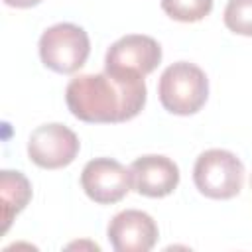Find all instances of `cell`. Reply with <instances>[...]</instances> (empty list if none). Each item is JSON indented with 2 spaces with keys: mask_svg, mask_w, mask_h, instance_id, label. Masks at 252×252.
<instances>
[{
  "mask_svg": "<svg viewBox=\"0 0 252 252\" xmlns=\"http://www.w3.org/2000/svg\"><path fill=\"white\" fill-rule=\"evenodd\" d=\"M250 187H252V177H250Z\"/></svg>",
  "mask_w": 252,
  "mask_h": 252,
  "instance_id": "obj_14",
  "label": "cell"
},
{
  "mask_svg": "<svg viewBox=\"0 0 252 252\" xmlns=\"http://www.w3.org/2000/svg\"><path fill=\"white\" fill-rule=\"evenodd\" d=\"M132 189L150 199H161L179 185V167L173 159L159 154L136 158L130 163Z\"/></svg>",
  "mask_w": 252,
  "mask_h": 252,
  "instance_id": "obj_9",
  "label": "cell"
},
{
  "mask_svg": "<svg viewBox=\"0 0 252 252\" xmlns=\"http://www.w3.org/2000/svg\"><path fill=\"white\" fill-rule=\"evenodd\" d=\"M41 63L61 75L77 73L89 59L91 39L89 33L71 22H61L47 28L39 37Z\"/></svg>",
  "mask_w": 252,
  "mask_h": 252,
  "instance_id": "obj_3",
  "label": "cell"
},
{
  "mask_svg": "<svg viewBox=\"0 0 252 252\" xmlns=\"http://www.w3.org/2000/svg\"><path fill=\"white\" fill-rule=\"evenodd\" d=\"M146 81L138 73H87L69 81L65 102L71 114L89 124H118L136 118L146 104Z\"/></svg>",
  "mask_w": 252,
  "mask_h": 252,
  "instance_id": "obj_1",
  "label": "cell"
},
{
  "mask_svg": "<svg viewBox=\"0 0 252 252\" xmlns=\"http://www.w3.org/2000/svg\"><path fill=\"white\" fill-rule=\"evenodd\" d=\"M81 148L77 134L59 122L37 126L28 140V158L43 169H61L73 163Z\"/></svg>",
  "mask_w": 252,
  "mask_h": 252,
  "instance_id": "obj_5",
  "label": "cell"
},
{
  "mask_svg": "<svg viewBox=\"0 0 252 252\" xmlns=\"http://www.w3.org/2000/svg\"><path fill=\"white\" fill-rule=\"evenodd\" d=\"M106 234L116 252H148L156 246L159 230L148 213L126 209L112 217Z\"/></svg>",
  "mask_w": 252,
  "mask_h": 252,
  "instance_id": "obj_8",
  "label": "cell"
},
{
  "mask_svg": "<svg viewBox=\"0 0 252 252\" xmlns=\"http://www.w3.org/2000/svg\"><path fill=\"white\" fill-rule=\"evenodd\" d=\"M81 187L87 197L98 205L118 203L132 189L130 167L126 169L112 158H94L87 161L81 171Z\"/></svg>",
  "mask_w": 252,
  "mask_h": 252,
  "instance_id": "obj_6",
  "label": "cell"
},
{
  "mask_svg": "<svg viewBox=\"0 0 252 252\" xmlns=\"http://www.w3.org/2000/svg\"><path fill=\"white\" fill-rule=\"evenodd\" d=\"M159 4L171 20L183 24L201 22L213 10V0H159Z\"/></svg>",
  "mask_w": 252,
  "mask_h": 252,
  "instance_id": "obj_11",
  "label": "cell"
},
{
  "mask_svg": "<svg viewBox=\"0 0 252 252\" xmlns=\"http://www.w3.org/2000/svg\"><path fill=\"white\" fill-rule=\"evenodd\" d=\"M222 20L232 33L252 37V0H228Z\"/></svg>",
  "mask_w": 252,
  "mask_h": 252,
  "instance_id": "obj_12",
  "label": "cell"
},
{
  "mask_svg": "<svg viewBox=\"0 0 252 252\" xmlns=\"http://www.w3.org/2000/svg\"><path fill=\"white\" fill-rule=\"evenodd\" d=\"M0 193H2V209H4V232L10 228L12 219L26 209L32 199V183L22 171L2 169L0 171Z\"/></svg>",
  "mask_w": 252,
  "mask_h": 252,
  "instance_id": "obj_10",
  "label": "cell"
},
{
  "mask_svg": "<svg viewBox=\"0 0 252 252\" xmlns=\"http://www.w3.org/2000/svg\"><path fill=\"white\" fill-rule=\"evenodd\" d=\"M43 0H4V4L12 6V8H32V6H37Z\"/></svg>",
  "mask_w": 252,
  "mask_h": 252,
  "instance_id": "obj_13",
  "label": "cell"
},
{
  "mask_svg": "<svg viewBox=\"0 0 252 252\" xmlns=\"http://www.w3.org/2000/svg\"><path fill=\"white\" fill-rule=\"evenodd\" d=\"M193 181L199 193L209 199H232L242 189L244 165L236 154L222 148H211L199 154L193 165Z\"/></svg>",
  "mask_w": 252,
  "mask_h": 252,
  "instance_id": "obj_4",
  "label": "cell"
},
{
  "mask_svg": "<svg viewBox=\"0 0 252 252\" xmlns=\"http://www.w3.org/2000/svg\"><path fill=\"white\" fill-rule=\"evenodd\" d=\"M158 96L161 106L171 114H195L209 98V79L199 65L175 61L163 69L158 83Z\"/></svg>",
  "mask_w": 252,
  "mask_h": 252,
  "instance_id": "obj_2",
  "label": "cell"
},
{
  "mask_svg": "<svg viewBox=\"0 0 252 252\" xmlns=\"http://www.w3.org/2000/svg\"><path fill=\"white\" fill-rule=\"evenodd\" d=\"M161 61V45L142 33H128L116 39L104 55V69L116 73L150 75Z\"/></svg>",
  "mask_w": 252,
  "mask_h": 252,
  "instance_id": "obj_7",
  "label": "cell"
}]
</instances>
